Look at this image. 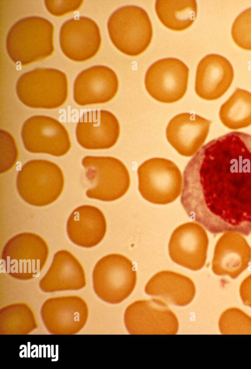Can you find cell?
Returning <instances> with one entry per match:
<instances>
[{
    "instance_id": "cell-1",
    "label": "cell",
    "mask_w": 251,
    "mask_h": 369,
    "mask_svg": "<svg viewBox=\"0 0 251 369\" xmlns=\"http://www.w3.org/2000/svg\"><path fill=\"white\" fill-rule=\"evenodd\" d=\"M181 204L212 234L251 231V135L228 133L203 146L183 172Z\"/></svg>"
},
{
    "instance_id": "cell-2",
    "label": "cell",
    "mask_w": 251,
    "mask_h": 369,
    "mask_svg": "<svg viewBox=\"0 0 251 369\" xmlns=\"http://www.w3.org/2000/svg\"><path fill=\"white\" fill-rule=\"evenodd\" d=\"M54 26L39 16L23 18L14 24L6 39V48L11 60L26 66L50 56L54 51Z\"/></svg>"
},
{
    "instance_id": "cell-3",
    "label": "cell",
    "mask_w": 251,
    "mask_h": 369,
    "mask_svg": "<svg viewBox=\"0 0 251 369\" xmlns=\"http://www.w3.org/2000/svg\"><path fill=\"white\" fill-rule=\"evenodd\" d=\"M16 91L19 100L27 107L56 109L67 99L68 79L66 74L58 69L37 68L19 78Z\"/></svg>"
},
{
    "instance_id": "cell-4",
    "label": "cell",
    "mask_w": 251,
    "mask_h": 369,
    "mask_svg": "<svg viewBox=\"0 0 251 369\" xmlns=\"http://www.w3.org/2000/svg\"><path fill=\"white\" fill-rule=\"evenodd\" d=\"M16 186L20 196L28 204L38 207L47 206L62 194L64 175L60 168L51 161L31 160L19 171Z\"/></svg>"
},
{
    "instance_id": "cell-5",
    "label": "cell",
    "mask_w": 251,
    "mask_h": 369,
    "mask_svg": "<svg viewBox=\"0 0 251 369\" xmlns=\"http://www.w3.org/2000/svg\"><path fill=\"white\" fill-rule=\"evenodd\" d=\"M107 29L114 46L130 56L143 53L150 45L153 35L148 14L135 5L124 6L115 10L108 20Z\"/></svg>"
},
{
    "instance_id": "cell-6",
    "label": "cell",
    "mask_w": 251,
    "mask_h": 369,
    "mask_svg": "<svg viewBox=\"0 0 251 369\" xmlns=\"http://www.w3.org/2000/svg\"><path fill=\"white\" fill-rule=\"evenodd\" d=\"M49 254V246L42 237L32 232H22L5 244L1 256L2 268L15 279L30 280L42 271Z\"/></svg>"
},
{
    "instance_id": "cell-7",
    "label": "cell",
    "mask_w": 251,
    "mask_h": 369,
    "mask_svg": "<svg viewBox=\"0 0 251 369\" xmlns=\"http://www.w3.org/2000/svg\"><path fill=\"white\" fill-rule=\"evenodd\" d=\"M94 292L102 300L118 304L134 290L137 273L132 262L126 256L112 253L100 259L92 273Z\"/></svg>"
},
{
    "instance_id": "cell-8",
    "label": "cell",
    "mask_w": 251,
    "mask_h": 369,
    "mask_svg": "<svg viewBox=\"0 0 251 369\" xmlns=\"http://www.w3.org/2000/svg\"><path fill=\"white\" fill-rule=\"evenodd\" d=\"M139 191L146 200L165 205L174 201L180 195L182 176L172 161L154 157L144 161L137 170Z\"/></svg>"
},
{
    "instance_id": "cell-9",
    "label": "cell",
    "mask_w": 251,
    "mask_h": 369,
    "mask_svg": "<svg viewBox=\"0 0 251 369\" xmlns=\"http://www.w3.org/2000/svg\"><path fill=\"white\" fill-rule=\"evenodd\" d=\"M82 165L92 185L86 191L88 197L112 201L127 192L130 184L129 173L119 159L111 156H86L82 160Z\"/></svg>"
},
{
    "instance_id": "cell-10",
    "label": "cell",
    "mask_w": 251,
    "mask_h": 369,
    "mask_svg": "<svg viewBox=\"0 0 251 369\" xmlns=\"http://www.w3.org/2000/svg\"><path fill=\"white\" fill-rule=\"evenodd\" d=\"M164 301L138 300L126 309L124 322L130 334H176L178 320Z\"/></svg>"
},
{
    "instance_id": "cell-11",
    "label": "cell",
    "mask_w": 251,
    "mask_h": 369,
    "mask_svg": "<svg viewBox=\"0 0 251 369\" xmlns=\"http://www.w3.org/2000/svg\"><path fill=\"white\" fill-rule=\"evenodd\" d=\"M189 74L188 67L178 59H160L153 63L146 72V90L153 98L160 102H176L186 92Z\"/></svg>"
},
{
    "instance_id": "cell-12",
    "label": "cell",
    "mask_w": 251,
    "mask_h": 369,
    "mask_svg": "<svg viewBox=\"0 0 251 369\" xmlns=\"http://www.w3.org/2000/svg\"><path fill=\"white\" fill-rule=\"evenodd\" d=\"M21 136L25 148L32 153L62 156L71 147L66 128L49 116L36 115L27 119L23 125Z\"/></svg>"
},
{
    "instance_id": "cell-13",
    "label": "cell",
    "mask_w": 251,
    "mask_h": 369,
    "mask_svg": "<svg viewBox=\"0 0 251 369\" xmlns=\"http://www.w3.org/2000/svg\"><path fill=\"white\" fill-rule=\"evenodd\" d=\"M40 314L47 330L55 335H73L85 325L89 316L86 302L78 295L56 296L46 299Z\"/></svg>"
},
{
    "instance_id": "cell-14",
    "label": "cell",
    "mask_w": 251,
    "mask_h": 369,
    "mask_svg": "<svg viewBox=\"0 0 251 369\" xmlns=\"http://www.w3.org/2000/svg\"><path fill=\"white\" fill-rule=\"evenodd\" d=\"M205 228L199 223L188 222L173 231L168 245L170 257L176 264L194 271L203 267L209 239Z\"/></svg>"
},
{
    "instance_id": "cell-15",
    "label": "cell",
    "mask_w": 251,
    "mask_h": 369,
    "mask_svg": "<svg viewBox=\"0 0 251 369\" xmlns=\"http://www.w3.org/2000/svg\"><path fill=\"white\" fill-rule=\"evenodd\" d=\"M59 43L67 58L75 62H84L98 52L101 43L100 31L92 19L84 16L74 18L62 25Z\"/></svg>"
},
{
    "instance_id": "cell-16",
    "label": "cell",
    "mask_w": 251,
    "mask_h": 369,
    "mask_svg": "<svg viewBox=\"0 0 251 369\" xmlns=\"http://www.w3.org/2000/svg\"><path fill=\"white\" fill-rule=\"evenodd\" d=\"M120 133L119 122L111 112L92 110L84 113L77 123L78 143L87 149H106L113 147Z\"/></svg>"
},
{
    "instance_id": "cell-17",
    "label": "cell",
    "mask_w": 251,
    "mask_h": 369,
    "mask_svg": "<svg viewBox=\"0 0 251 369\" xmlns=\"http://www.w3.org/2000/svg\"><path fill=\"white\" fill-rule=\"evenodd\" d=\"M119 80L115 72L102 65L81 72L74 84V99L80 106L108 102L116 95Z\"/></svg>"
},
{
    "instance_id": "cell-18",
    "label": "cell",
    "mask_w": 251,
    "mask_h": 369,
    "mask_svg": "<svg viewBox=\"0 0 251 369\" xmlns=\"http://www.w3.org/2000/svg\"><path fill=\"white\" fill-rule=\"evenodd\" d=\"M215 244L212 270L217 275L237 278L250 265L251 247L242 234L226 231Z\"/></svg>"
},
{
    "instance_id": "cell-19",
    "label": "cell",
    "mask_w": 251,
    "mask_h": 369,
    "mask_svg": "<svg viewBox=\"0 0 251 369\" xmlns=\"http://www.w3.org/2000/svg\"><path fill=\"white\" fill-rule=\"evenodd\" d=\"M211 123V121L195 114H179L168 124L166 130L167 139L179 154L192 156L205 141Z\"/></svg>"
},
{
    "instance_id": "cell-20",
    "label": "cell",
    "mask_w": 251,
    "mask_h": 369,
    "mask_svg": "<svg viewBox=\"0 0 251 369\" xmlns=\"http://www.w3.org/2000/svg\"><path fill=\"white\" fill-rule=\"evenodd\" d=\"M233 78L232 66L226 58L217 54H208L198 65L195 92L204 100L218 99L228 90Z\"/></svg>"
},
{
    "instance_id": "cell-21",
    "label": "cell",
    "mask_w": 251,
    "mask_h": 369,
    "mask_svg": "<svg viewBox=\"0 0 251 369\" xmlns=\"http://www.w3.org/2000/svg\"><path fill=\"white\" fill-rule=\"evenodd\" d=\"M39 285L45 293L79 290L86 285L84 270L72 253L60 250L54 254L51 264Z\"/></svg>"
},
{
    "instance_id": "cell-22",
    "label": "cell",
    "mask_w": 251,
    "mask_h": 369,
    "mask_svg": "<svg viewBox=\"0 0 251 369\" xmlns=\"http://www.w3.org/2000/svg\"><path fill=\"white\" fill-rule=\"evenodd\" d=\"M107 228L105 218L98 208L83 205L76 208L67 222V232L75 245L85 248L98 245L103 239Z\"/></svg>"
},
{
    "instance_id": "cell-23",
    "label": "cell",
    "mask_w": 251,
    "mask_h": 369,
    "mask_svg": "<svg viewBox=\"0 0 251 369\" xmlns=\"http://www.w3.org/2000/svg\"><path fill=\"white\" fill-rule=\"evenodd\" d=\"M145 292L172 305L185 306L193 300L196 287L189 277L173 271H162L148 281Z\"/></svg>"
},
{
    "instance_id": "cell-24",
    "label": "cell",
    "mask_w": 251,
    "mask_h": 369,
    "mask_svg": "<svg viewBox=\"0 0 251 369\" xmlns=\"http://www.w3.org/2000/svg\"><path fill=\"white\" fill-rule=\"evenodd\" d=\"M155 9L161 23L176 31L190 27L197 18L198 11L196 0H156Z\"/></svg>"
},
{
    "instance_id": "cell-25",
    "label": "cell",
    "mask_w": 251,
    "mask_h": 369,
    "mask_svg": "<svg viewBox=\"0 0 251 369\" xmlns=\"http://www.w3.org/2000/svg\"><path fill=\"white\" fill-rule=\"evenodd\" d=\"M222 124L231 130H239L251 125V93L236 88L221 106L219 113Z\"/></svg>"
},
{
    "instance_id": "cell-26",
    "label": "cell",
    "mask_w": 251,
    "mask_h": 369,
    "mask_svg": "<svg viewBox=\"0 0 251 369\" xmlns=\"http://www.w3.org/2000/svg\"><path fill=\"white\" fill-rule=\"evenodd\" d=\"M37 327L35 314L26 303H14L0 309V335L28 334Z\"/></svg>"
},
{
    "instance_id": "cell-27",
    "label": "cell",
    "mask_w": 251,
    "mask_h": 369,
    "mask_svg": "<svg viewBox=\"0 0 251 369\" xmlns=\"http://www.w3.org/2000/svg\"><path fill=\"white\" fill-rule=\"evenodd\" d=\"M218 324L222 334H251V317L237 308L223 312Z\"/></svg>"
},
{
    "instance_id": "cell-28",
    "label": "cell",
    "mask_w": 251,
    "mask_h": 369,
    "mask_svg": "<svg viewBox=\"0 0 251 369\" xmlns=\"http://www.w3.org/2000/svg\"><path fill=\"white\" fill-rule=\"evenodd\" d=\"M231 34L234 42L239 48L251 50V7L236 17L232 25Z\"/></svg>"
},
{
    "instance_id": "cell-29",
    "label": "cell",
    "mask_w": 251,
    "mask_h": 369,
    "mask_svg": "<svg viewBox=\"0 0 251 369\" xmlns=\"http://www.w3.org/2000/svg\"><path fill=\"white\" fill-rule=\"evenodd\" d=\"M44 3L50 14L55 17H61L79 9L83 1L45 0Z\"/></svg>"
},
{
    "instance_id": "cell-30",
    "label": "cell",
    "mask_w": 251,
    "mask_h": 369,
    "mask_svg": "<svg viewBox=\"0 0 251 369\" xmlns=\"http://www.w3.org/2000/svg\"><path fill=\"white\" fill-rule=\"evenodd\" d=\"M239 292L243 303L251 307V274L243 280L240 286Z\"/></svg>"
},
{
    "instance_id": "cell-31",
    "label": "cell",
    "mask_w": 251,
    "mask_h": 369,
    "mask_svg": "<svg viewBox=\"0 0 251 369\" xmlns=\"http://www.w3.org/2000/svg\"><path fill=\"white\" fill-rule=\"evenodd\" d=\"M250 233H251V232H250Z\"/></svg>"
}]
</instances>
